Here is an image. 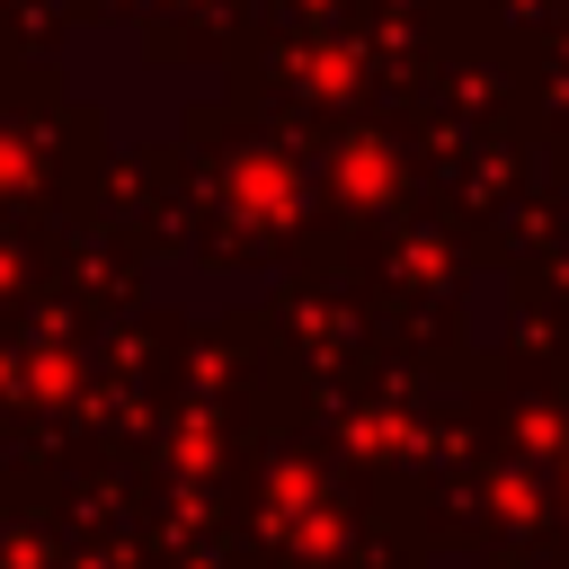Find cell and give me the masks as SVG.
<instances>
[{
  "label": "cell",
  "mask_w": 569,
  "mask_h": 569,
  "mask_svg": "<svg viewBox=\"0 0 569 569\" xmlns=\"http://www.w3.org/2000/svg\"><path fill=\"white\" fill-rule=\"evenodd\" d=\"M560 489H569V462H560Z\"/></svg>",
  "instance_id": "obj_1"
}]
</instances>
